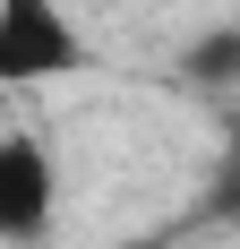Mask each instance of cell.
I'll return each mask as SVG.
<instances>
[{
    "label": "cell",
    "mask_w": 240,
    "mask_h": 249,
    "mask_svg": "<svg viewBox=\"0 0 240 249\" xmlns=\"http://www.w3.org/2000/svg\"><path fill=\"white\" fill-rule=\"evenodd\" d=\"M95 69V43L86 26L69 18V0H0V86H60V77Z\"/></svg>",
    "instance_id": "6da1fadb"
},
{
    "label": "cell",
    "mask_w": 240,
    "mask_h": 249,
    "mask_svg": "<svg viewBox=\"0 0 240 249\" xmlns=\"http://www.w3.org/2000/svg\"><path fill=\"white\" fill-rule=\"evenodd\" d=\"M60 224V155L43 129H0V249H43Z\"/></svg>",
    "instance_id": "7a4b0ae2"
},
{
    "label": "cell",
    "mask_w": 240,
    "mask_h": 249,
    "mask_svg": "<svg viewBox=\"0 0 240 249\" xmlns=\"http://www.w3.org/2000/svg\"><path fill=\"white\" fill-rule=\"evenodd\" d=\"M120 249H171V241H163V232H146V241H120Z\"/></svg>",
    "instance_id": "3957f363"
}]
</instances>
